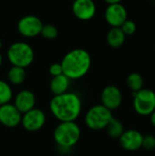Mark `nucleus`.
<instances>
[{"instance_id": "25", "label": "nucleus", "mask_w": 155, "mask_h": 156, "mask_svg": "<svg viewBox=\"0 0 155 156\" xmlns=\"http://www.w3.org/2000/svg\"><path fill=\"white\" fill-rule=\"evenodd\" d=\"M150 122H151L152 125L155 127V111L150 115Z\"/></svg>"}, {"instance_id": "9", "label": "nucleus", "mask_w": 155, "mask_h": 156, "mask_svg": "<svg viewBox=\"0 0 155 156\" xmlns=\"http://www.w3.org/2000/svg\"><path fill=\"white\" fill-rule=\"evenodd\" d=\"M100 101L101 105L110 111H114L122 105V93L118 87L114 85H109L102 90L100 94Z\"/></svg>"}, {"instance_id": "4", "label": "nucleus", "mask_w": 155, "mask_h": 156, "mask_svg": "<svg viewBox=\"0 0 155 156\" xmlns=\"http://www.w3.org/2000/svg\"><path fill=\"white\" fill-rule=\"evenodd\" d=\"M7 58L13 66L26 69L34 60V50L32 47L25 42L13 43L7 50Z\"/></svg>"}, {"instance_id": "22", "label": "nucleus", "mask_w": 155, "mask_h": 156, "mask_svg": "<svg viewBox=\"0 0 155 156\" xmlns=\"http://www.w3.org/2000/svg\"><path fill=\"white\" fill-rule=\"evenodd\" d=\"M120 28L122 29V31L124 33L125 36H132L136 32L137 26L132 20L127 19L126 21L123 22V24L120 27Z\"/></svg>"}, {"instance_id": "17", "label": "nucleus", "mask_w": 155, "mask_h": 156, "mask_svg": "<svg viewBox=\"0 0 155 156\" xmlns=\"http://www.w3.org/2000/svg\"><path fill=\"white\" fill-rule=\"evenodd\" d=\"M26 70L24 68L12 66L7 72V80L12 85H21L26 80Z\"/></svg>"}, {"instance_id": "26", "label": "nucleus", "mask_w": 155, "mask_h": 156, "mask_svg": "<svg viewBox=\"0 0 155 156\" xmlns=\"http://www.w3.org/2000/svg\"><path fill=\"white\" fill-rule=\"evenodd\" d=\"M106 3H108L109 5H113V4H119L121 3L122 0H104Z\"/></svg>"}, {"instance_id": "24", "label": "nucleus", "mask_w": 155, "mask_h": 156, "mask_svg": "<svg viewBox=\"0 0 155 156\" xmlns=\"http://www.w3.org/2000/svg\"><path fill=\"white\" fill-rule=\"evenodd\" d=\"M48 71H49V74L52 77H56V76L63 74V69H62L61 63H53L52 65H50V67L48 69Z\"/></svg>"}, {"instance_id": "10", "label": "nucleus", "mask_w": 155, "mask_h": 156, "mask_svg": "<svg viewBox=\"0 0 155 156\" xmlns=\"http://www.w3.org/2000/svg\"><path fill=\"white\" fill-rule=\"evenodd\" d=\"M22 113L14 104L6 103L0 106V123L8 128L16 127L21 123Z\"/></svg>"}, {"instance_id": "6", "label": "nucleus", "mask_w": 155, "mask_h": 156, "mask_svg": "<svg viewBox=\"0 0 155 156\" xmlns=\"http://www.w3.org/2000/svg\"><path fill=\"white\" fill-rule=\"evenodd\" d=\"M133 109L141 116H150L155 111V92L150 89H142L132 92Z\"/></svg>"}, {"instance_id": "8", "label": "nucleus", "mask_w": 155, "mask_h": 156, "mask_svg": "<svg viewBox=\"0 0 155 156\" xmlns=\"http://www.w3.org/2000/svg\"><path fill=\"white\" fill-rule=\"evenodd\" d=\"M42 21L36 16H23L17 24L18 32L25 37H35L40 34L42 28Z\"/></svg>"}, {"instance_id": "11", "label": "nucleus", "mask_w": 155, "mask_h": 156, "mask_svg": "<svg viewBox=\"0 0 155 156\" xmlns=\"http://www.w3.org/2000/svg\"><path fill=\"white\" fill-rule=\"evenodd\" d=\"M105 19L112 27H120L128 19L127 10L121 3L109 5L105 10Z\"/></svg>"}, {"instance_id": "29", "label": "nucleus", "mask_w": 155, "mask_h": 156, "mask_svg": "<svg viewBox=\"0 0 155 156\" xmlns=\"http://www.w3.org/2000/svg\"><path fill=\"white\" fill-rule=\"evenodd\" d=\"M154 50H155V44H154Z\"/></svg>"}, {"instance_id": "7", "label": "nucleus", "mask_w": 155, "mask_h": 156, "mask_svg": "<svg viewBox=\"0 0 155 156\" xmlns=\"http://www.w3.org/2000/svg\"><path fill=\"white\" fill-rule=\"evenodd\" d=\"M46 114L40 109H32L22 114L21 124L27 132H37L43 128L46 123Z\"/></svg>"}, {"instance_id": "14", "label": "nucleus", "mask_w": 155, "mask_h": 156, "mask_svg": "<svg viewBox=\"0 0 155 156\" xmlns=\"http://www.w3.org/2000/svg\"><path fill=\"white\" fill-rule=\"evenodd\" d=\"M14 105L22 114H24L26 112L35 108L36 96L31 90H23L16 95L14 100Z\"/></svg>"}, {"instance_id": "30", "label": "nucleus", "mask_w": 155, "mask_h": 156, "mask_svg": "<svg viewBox=\"0 0 155 156\" xmlns=\"http://www.w3.org/2000/svg\"><path fill=\"white\" fill-rule=\"evenodd\" d=\"M72 1H75V0H72Z\"/></svg>"}, {"instance_id": "2", "label": "nucleus", "mask_w": 155, "mask_h": 156, "mask_svg": "<svg viewBox=\"0 0 155 156\" xmlns=\"http://www.w3.org/2000/svg\"><path fill=\"white\" fill-rule=\"evenodd\" d=\"M60 63L65 76L70 80H79L89 72L91 66V58L87 50L76 48L68 52Z\"/></svg>"}, {"instance_id": "15", "label": "nucleus", "mask_w": 155, "mask_h": 156, "mask_svg": "<svg viewBox=\"0 0 155 156\" xmlns=\"http://www.w3.org/2000/svg\"><path fill=\"white\" fill-rule=\"evenodd\" d=\"M69 85L70 80L64 74H61L56 77H52V80L49 83V89L55 96L67 92L69 88Z\"/></svg>"}, {"instance_id": "21", "label": "nucleus", "mask_w": 155, "mask_h": 156, "mask_svg": "<svg viewBox=\"0 0 155 156\" xmlns=\"http://www.w3.org/2000/svg\"><path fill=\"white\" fill-rule=\"evenodd\" d=\"M40 34L43 37L47 39H54L58 36V29L55 26L51 24H46L42 26Z\"/></svg>"}, {"instance_id": "27", "label": "nucleus", "mask_w": 155, "mask_h": 156, "mask_svg": "<svg viewBox=\"0 0 155 156\" xmlns=\"http://www.w3.org/2000/svg\"><path fill=\"white\" fill-rule=\"evenodd\" d=\"M2 62H3V58H2V55H1V53H0V67H1V65H2Z\"/></svg>"}, {"instance_id": "18", "label": "nucleus", "mask_w": 155, "mask_h": 156, "mask_svg": "<svg viewBox=\"0 0 155 156\" xmlns=\"http://www.w3.org/2000/svg\"><path fill=\"white\" fill-rule=\"evenodd\" d=\"M105 129L107 131L108 135L114 139H119L124 132V127L122 122L114 117L111 118V120L110 121V122L108 123Z\"/></svg>"}, {"instance_id": "28", "label": "nucleus", "mask_w": 155, "mask_h": 156, "mask_svg": "<svg viewBox=\"0 0 155 156\" xmlns=\"http://www.w3.org/2000/svg\"><path fill=\"white\" fill-rule=\"evenodd\" d=\"M2 48V42L0 41V48Z\"/></svg>"}, {"instance_id": "16", "label": "nucleus", "mask_w": 155, "mask_h": 156, "mask_svg": "<svg viewBox=\"0 0 155 156\" xmlns=\"http://www.w3.org/2000/svg\"><path fill=\"white\" fill-rule=\"evenodd\" d=\"M126 36L120 27H112L107 34V43L113 48H121L125 42Z\"/></svg>"}, {"instance_id": "13", "label": "nucleus", "mask_w": 155, "mask_h": 156, "mask_svg": "<svg viewBox=\"0 0 155 156\" xmlns=\"http://www.w3.org/2000/svg\"><path fill=\"white\" fill-rule=\"evenodd\" d=\"M74 16L83 21L91 19L96 14V5L93 0H75L72 5Z\"/></svg>"}, {"instance_id": "23", "label": "nucleus", "mask_w": 155, "mask_h": 156, "mask_svg": "<svg viewBox=\"0 0 155 156\" xmlns=\"http://www.w3.org/2000/svg\"><path fill=\"white\" fill-rule=\"evenodd\" d=\"M142 148H143L147 151L153 150L155 148V136L152 135V134H147V135L143 136Z\"/></svg>"}, {"instance_id": "20", "label": "nucleus", "mask_w": 155, "mask_h": 156, "mask_svg": "<svg viewBox=\"0 0 155 156\" xmlns=\"http://www.w3.org/2000/svg\"><path fill=\"white\" fill-rule=\"evenodd\" d=\"M13 98L11 86L5 80H0V106L9 103Z\"/></svg>"}, {"instance_id": "12", "label": "nucleus", "mask_w": 155, "mask_h": 156, "mask_svg": "<svg viewBox=\"0 0 155 156\" xmlns=\"http://www.w3.org/2000/svg\"><path fill=\"white\" fill-rule=\"evenodd\" d=\"M143 135L137 130H128L124 131L123 133L119 138L120 145L122 149L129 152H135L142 148Z\"/></svg>"}, {"instance_id": "5", "label": "nucleus", "mask_w": 155, "mask_h": 156, "mask_svg": "<svg viewBox=\"0 0 155 156\" xmlns=\"http://www.w3.org/2000/svg\"><path fill=\"white\" fill-rule=\"evenodd\" d=\"M112 112L101 104L92 106L85 114V123L93 131H100L106 128L112 118Z\"/></svg>"}, {"instance_id": "3", "label": "nucleus", "mask_w": 155, "mask_h": 156, "mask_svg": "<svg viewBox=\"0 0 155 156\" xmlns=\"http://www.w3.org/2000/svg\"><path fill=\"white\" fill-rule=\"evenodd\" d=\"M80 135V128L75 122H59L53 133L54 141L62 149H70L75 146Z\"/></svg>"}, {"instance_id": "19", "label": "nucleus", "mask_w": 155, "mask_h": 156, "mask_svg": "<svg viewBox=\"0 0 155 156\" xmlns=\"http://www.w3.org/2000/svg\"><path fill=\"white\" fill-rule=\"evenodd\" d=\"M126 83H127V86L129 87V89L132 92H137V91L141 90L142 89H143L144 80H143V76L140 73L132 72L128 75V77L126 79Z\"/></svg>"}, {"instance_id": "1", "label": "nucleus", "mask_w": 155, "mask_h": 156, "mask_svg": "<svg viewBox=\"0 0 155 156\" xmlns=\"http://www.w3.org/2000/svg\"><path fill=\"white\" fill-rule=\"evenodd\" d=\"M49 110L59 122H75L80 115L82 101L77 93L67 91L51 99Z\"/></svg>"}]
</instances>
